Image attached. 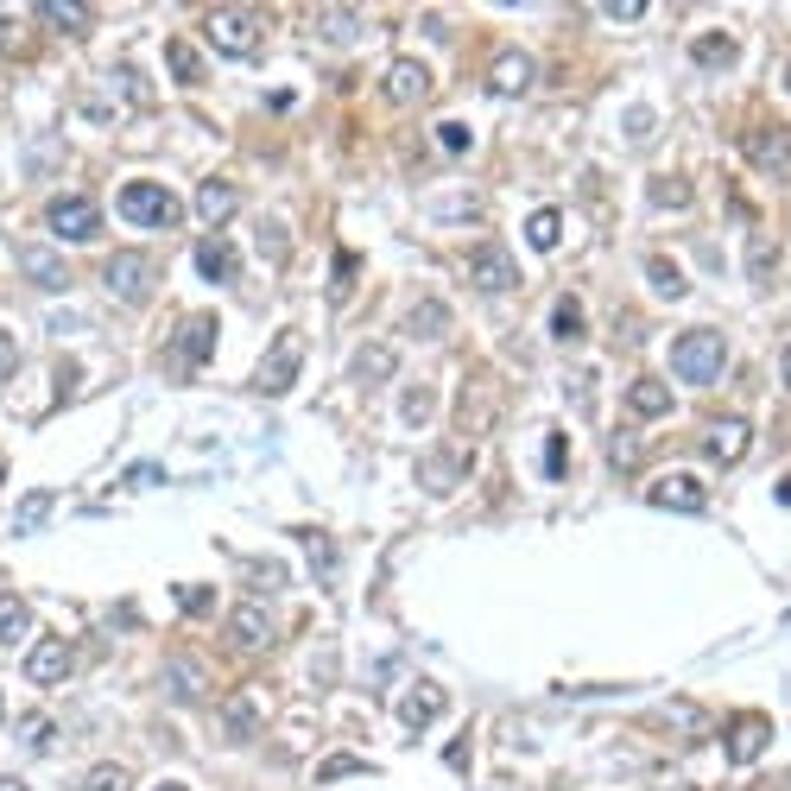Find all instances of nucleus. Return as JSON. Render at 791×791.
<instances>
[{
  "instance_id": "obj_49",
  "label": "nucleus",
  "mask_w": 791,
  "mask_h": 791,
  "mask_svg": "<svg viewBox=\"0 0 791 791\" xmlns=\"http://www.w3.org/2000/svg\"><path fill=\"white\" fill-rule=\"evenodd\" d=\"M254 576H260L254 589H279V583H285V564H273V557H260V564H254Z\"/></svg>"
},
{
  "instance_id": "obj_34",
  "label": "nucleus",
  "mask_w": 791,
  "mask_h": 791,
  "mask_svg": "<svg viewBox=\"0 0 791 791\" xmlns=\"http://www.w3.org/2000/svg\"><path fill=\"white\" fill-rule=\"evenodd\" d=\"M165 64H172V77L178 82H203V58L191 39H165Z\"/></svg>"
},
{
  "instance_id": "obj_18",
  "label": "nucleus",
  "mask_w": 791,
  "mask_h": 791,
  "mask_svg": "<svg viewBox=\"0 0 791 791\" xmlns=\"http://www.w3.org/2000/svg\"><path fill=\"white\" fill-rule=\"evenodd\" d=\"M748 443H753L748 418H710V424H703V450H710L715 462H741V456H748Z\"/></svg>"
},
{
  "instance_id": "obj_48",
  "label": "nucleus",
  "mask_w": 791,
  "mask_h": 791,
  "mask_svg": "<svg viewBox=\"0 0 791 791\" xmlns=\"http://www.w3.org/2000/svg\"><path fill=\"white\" fill-rule=\"evenodd\" d=\"M0 51H26V32H20L13 13H0Z\"/></svg>"
},
{
  "instance_id": "obj_38",
  "label": "nucleus",
  "mask_w": 791,
  "mask_h": 791,
  "mask_svg": "<svg viewBox=\"0 0 791 791\" xmlns=\"http://www.w3.org/2000/svg\"><path fill=\"white\" fill-rule=\"evenodd\" d=\"M82 791H134V779H127V766H89Z\"/></svg>"
},
{
  "instance_id": "obj_20",
  "label": "nucleus",
  "mask_w": 791,
  "mask_h": 791,
  "mask_svg": "<svg viewBox=\"0 0 791 791\" xmlns=\"http://www.w3.org/2000/svg\"><path fill=\"white\" fill-rule=\"evenodd\" d=\"M235 209H241L235 184H222V178H203L197 184V216H203V228H209V235H222V222L235 216Z\"/></svg>"
},
{
  "instance_id": "obj_53",
  "label": "nucleus",
  "mask_w": 791,
  "mask_h": 791,
  "mask_svg": "<svg viewBox=\"0 0 791 791\" xmlns=\"http://www.w3.org/2000/svg\"><path fill=\"white\" fill-rule=\"evenodd\" d=\"M779 374H785V387H791V342H785V355H779Z\"/></svg>"
},
{
  "instance_id": "obj_8",
  "label": "nucleus",
  "mask_w": 791,
  "mask_h": 791,
  "mask_svg": "<svg viewBox=\"0 0 791 791\" xmlns=\"http://www.w3.org/2000/svg\"><path fill=\"white\" fill-rule=\"evenodd\" d=\"M216 330H222V316H184L178 323V342H172V368H178V374H197L203 361L216 355Z\"/></svg>"
},
{
  "instance_id": "obj_47",
  "label": "nucleus",
  "mask_w": 791,
  "mask_h": 791,
  "mask_svg": "<svg viewBox=\"0 0 791 791\" xmlns=\"http://www.w3.org/2000/svg\"><path fill=\"white\" fill-rule=\"evenodd\" d=\"M51 734H58V729H51L45 715H32V722H26V748H32V753H45V748H51Z\"/></svg>"
},
{
  "instance_id": "obj_11",
  "label": "nucleus",
  "mask_w": 791,
  "mask_h": 791,
  "mask_svg": "<svg viewBox=\"0 0 791 791\" xmlns=\"http://www.w3.org/2000/svg\"><path fill=\"white\" fill-rule=\"evenodd\" d=\"M462 475H469V450H456V443H437V450L418 456V481H424V495H450Z\"/></svg>"
},
{
  "instance_id": "obj_51",
  "label": "nucleus",
  "mask_w": 791,
  "mask_h": 791,
  "mask_svg": "<svg viewBox=\"0 0 791 791\" xmlns=\"http://www.w3.org/2000/svg\"><path fill=\"white\" fill-rule=\"evenodd\" d=\"M614 462H621V469H633V462H639V443H633V437H614Z\"/></svg>"
},
{
  "instance_id": "obj_23",
  "label": "nucleus",
  "mask_w": 791,
  "mask_h": 791,
  "mask_svg": "<svg viewBox=\"0 0 791 791\" xmlns=\"http://www.w3.org/2000/svg\"><path fill=\"white\" fill-rule=\"evenodd\" d=\"M627 412L633 418H672V387H665L658 374L633 380V387H627Z\"/></svg>"
},
{
  "instance_id": "obj_21",
  "label": "nucleus",
  "mask_w": 791,
  "mask_h": 791,
  "mask_svg": "<svg viewBox=\"0 0 791 791\" xmlns=\"http://www.w3.org/2000/svg\"><path fill=\"white\" fill-rule=\"evenodd\" d=\"M495 406H500V387L488 374H475L469 380V399H462V418H456V424H462V431H488V424H495Z\"/></svg>"
},
{
  "instance_id": "obj_14",
  "label": "nucleus",
  "mask_w": 791,
  "mask_h": 791,
  "mask_svg": "<svg viewBox=\"0 0 791 791\" xmlns=\"http://www.w3.org/2000/svg\"><path fill=\"white\" fill-rule=\"evenodd\" d=\"M431 70H424V64L418 58H393L387 64V96L399 101V108H424V101H431Z\"/></svg>"
},
{
  "instance_id": "obj_13",
  "label": "nucleus",
  "mask_w": 791,
  "mask_h": 791,
  "mask_svg": "<svg viewBox=\"0 0 791 791\" xmlns=\"http://www.w3.org/2000/svg\"><path fill=\"white\" fill-rule=\"evenodd\" d=\"M443 710H450V691H443V684H406V696H399V729L406 734L431 729Z\"/></svg>"
},
{
  "instance_id": "obj_36",
  "label": "nucleus",
  "mask_w": 791,
  "mask_h": 791,
  "mask_svg": "<svg viewBox=\"0 0 791 791\" xmlns=\"http://www.w3.org/2000/svg\"><path fill=\"white\" fill-rule=\"evenodd\" d=\"M551 336L557 342H583V336H589V330H583V304H576V297H557V304H551Z\"/></svg>"
},
{
  "instance_id": "obj_32",
  "label": "nucleus",
  "mask_w": 791,
  "mask_h": 791,
  "mask_svg": "<svg viewBox=\"0 0 791 791\" xmlns=\"http://www.w3.org/2000/svg\"><path fill=\"white\" fill-rule=\"evenodd\" d=\"M165 691L178 696V703H197V696H203V672L191 665V658H172V665H165Z\"/></svg>"
},
{
  "instance_id": "obj_9",
  "label": "nucleus",
  "mask_w": 791,
  "mask_h": 791,
  "mask_svg": "<svg viewBox=\"0 0 791 791\" xmlns=\"http://www.w3.org/2000/svg\"><path fill=\"white\" fill-rule=\"evenodd\" d=\"M646 500L653 507H665V514H703L710 507V481H696V475H658L653 488H646Z\"/></svg>"
},
{
  "instance_id": "obj_46",
  "label": "nucleus",
  "mask_w": 791,
  "mask_h": 791,
  "mask_svg": "<svg viewBox=\"0 0 791 791\" xmlns=\"http://www.w3.org/2000/svg\"><path fill=\"white\" fill-rule=\"evenodd\" d=\"M602 20H646V0H608Z\"/></svg>"
},
{
  "instance_id": "obj_2",
  "label": "nucleus",
  "mask_w": 791,
  "mask_h": 791,
  "mask_svg": "<svg viewBox=\"0 0 791 791\" xmlns=\"http://www.w3.org/2000/svg\"><path fill=\"white\" fill-rule=\"evenodd\" d=\"M297 380H304V330H279L273 349H266V355H260V368H254V393L285 399Z\"/></svg>"
},
{
  "instance_id": "obj_39",
  "label": "nucleus",
  "mask_w": 791,
  "mask_h": 791,
  "mask_svg": "<svg viewBox=\"0 0 791 791\" xmlns=\"http://www.w3.org/2000/svg\"><path fill=\"white\" fill-rule=\"evenodd\" d=\"M355 273H361V260L349 254V247H336V279H330V304H342V297H349V285H355Z\"/></svg>"
},
{
  "instance_id": "obj_19",
  "label": "nucleus",
  "mask_w": 791,
  "mask_h": 791,
  "mask_svg": "<svg viewBox=\"0 0 791 791\" xmlns=\"http://www.w3.org/2000/svg\"><path fill=\"white\" fill-rule=\"evenodd\" d=\"M20 273L32 279L39 292H70V266H64L45 241H26V247H20Z\"/></svg>"
},
{
  "instance_id": "obj_54",
  "label": "nucleus",
  "mask_w": 791,
  "mask_h": 791,
  "mask_svg": "<svg viewBox=\"0 0 791 791\" xmlns=\"http://www.w3.org/2000/svg\"><path fill=\"white\" fill-rule=\"evenodd\" d=\"M153 791H191V785H178V779H165V785H153Z\"/></svg>"
},
{
  "instance_id": "obj_4",
  "label": "nucleus",
  "mask_w": 791,
  "mask_h": 791,
  "mask_svg": "<svg viewBox=\"0 0 791 791\" xmlns=\"http://www.w3.org/2000/svg\"><path fill=\"white\" fill-rule=\"evenodd\" d=\"M203 39L216 45L222 58H254L260 45H266V20H260V13H241V7H216V13L203 20Z\"/></svg>"
},
{
  "instance_id": "obj_35",
  "label": "nucleus",
  "mask_w": 791,
  "mask_h": 791,
  "mask_svg": "<svg viewBox=\"0 0 791 791\" xmlns=\"http://www.w3.org/2000/svg\"><path fill=\"white\" fill-rule=\"evenodd\" d=\"M26 627H32V614H26L20 595H0V646H20Z\"/></svg>"
},
{
  "instance_id": "obj_55",
  "label": "nucleus",
  "mask_w": 791,
  "mask_h": 791,
  "mask_svg": "<svg viewBox=\"0 0 791 791\" xmlns=\"http://www.w3.org/2000/svg\"><path fill=\"white\" fill-rule=\"evenodd\" d=\"M658 791H703V785H684V779H677V785H658Z\"/></svg>"
},
{
  "instance_id": "obj_5",
  "label": "nucleus",
  "mask_w": 791,
  "mask_h": 791,
  "mask_svg": "<svg viewBox=\"0 0 791 791\" xmlns=\"http://www.w3.org/2000/svg\"><path fill=\"white\" fill-rule=\"evenodd\" d=\"M101 285L120 297V304H146L158 292V266L153 254H139V247H120V254L101 260Z\"/></svg>"
},
{
  "instance_id": "obj_44",
  "label": "nucleus",
  "mask_w": 791,
  "mask_h": 791,
  "mask_svg": "<svg viewBox=\"0 0 791 791\" xmlns=\"http://www.w3.org/2000/svg\"><path fill=\"white\" fill-rule=\"evenodd\" d=\"M178 608L184 614H209V608H216V589H209V583H203V589H197V583H178Z\"/></svg>"
},
{
  "instance_id": "obj_56",
  "label": "nucleus",
  "mask_w": 791,
  "mask_h": 791,
  "mask_svg": "<svg viewBox=\"0 0 791 791\" xmlns=\"http://www.w3.org/2000/svg\"><path fill=\"white\" fill-rule=\"evenodd\" d=\"M0 715H7V696H0Z\"/></svg>"
},
{
  "instance_id": "obj_52",
  "label": "nucleus",
  "mask_w": 791,
  "mask_h": 791,
  "mask_svg": "<svg viewBox=\"0 0 791 791\" xmlns=\"http://www.w3.org/2000/svg\"><path fill=\"white\" fill-rule=\"evenodd\" d=\"M0 791H26V779H13V772H0Z\"/></svg>"
},
{
  "instance_id": "obj_40",
  "label": "nucleus",
  "mask_w": 791,
  "mask_h": 791,
  "mask_svg": "<svg viewBox=\"0 0 791 791\" xmlns=\"http://www.w3.org/2000/svg\"><path fill=\"white\" fill-rule=\"evenodd\" d=\"M297 538H304V551H311V564H316V570H323V576L336 570V545H330V538L316 533V526H304V533H297Z\"/></svg>"
},
{
  "instance_id": "obj_41",
  "label": "nucleus",
  "mask_w": 791,
  "mask_h": 791,
  "mask_svg": "<svg viewBox=\"0 0 791 791\" xmlns=\"http://www.w3.org/2000/svg\"><path fill=\"white\" fill-rule=\"evenodd\" d=\"M349 772H374L368 760H355V753H336V760H323L316 766V785H336V779H349Z\"/></svg>"
},
{
  "instance_id": "obj_26",
  "label": "nucleus",
  "mask_w": 791,
  "mask_h": 791,
  "mask_svg": "<svg viewBox=\"0 0 791 791\" xmlns=\"http://www.w3.org/2000/svg\"><path fill=\"white\" fill-rule=\"evenodd\" d=\"M406 330H412L418 342H437L443 330H450V311H443L437 297H418L412 311H406Z\"/></svg>"
},
{
  "instance_id": "obj_57",
  "label": "nucleus",
  "mask_w": 791,
  "mask_h": 791,
  "mask_svg": "<svg viewBox=\"0 0 791 791\" xmlns=\"http://www.w3.org/2000/svg\"><path fill=\"white\" fill-rule=\"evenodd\" d=\"M785 89H791V70H785Z\"/></svg>"
},
{
  "instance_id": "obj_37",
  "label": "nucleus",
  "mask_w": 791,
  "mask_h": 791,
  "mask_svg": "<svg viewBox=\"0 0 791 791\" xmlns=\"http://www.w3.org/2000/svg\"><path fill=\"white\" fill-rule=\"evenodd\" d=\"M526 241H533L538 254H551L557 241H564V216H557V209H533V222H526Z\"/></svg>"
},
{
  "instance_id": "obj_28",
  "label": "nucleus",
  "mask_w": 791,
  "mask_h": 791,
  "mask_svg": "<svg viewBox=\"0 0 791 791\" xmlns=\"http://www.w3.org/2000/svg\"><path fill=\"white\" fill-rule=\"evenodd\" d=\"M51 514H58V495H51V488H32V495L20 500V514H13V533H20V538H26V533H39Z\"/></svg>"
},
{
  "instance_id": "obj_42",
  "label": "nucleus",
  "mask_w": 791,
  "mask_h": 791,
  "mask_svg": "<svg viewBox=\"0 0 791 791\" xmlns=\"http://www.w3.org/2000/svg\"><path fill=\"white\" fill-rule=\"evenodd\" d=\"M564 469H570V437L551 431V443H545V475H551V481H564Z\"/></svg>"
},
{
  "instance_id": "obj_22",
  "label": "nucleus",
  "mask_w": 791,
  "mask_h": 791,
  "mask_svg": "<svg viewBox=\"0 0 791 791\" xmlns=\"http://www.w3.org/2000/svg\"><path fill=\"white\" fill-rule=\"evenodd\" d=\"M488 89H495V96H526V89H533V58H526V51H500L495 70H488Z\"/></svg>"
},
{
  "instance_id": "obj_7",
  "label": "nucleus",
  "mask_w": 791,
  "mask_h": 791,
  "mask_svg": "<svg viewBox=\"0 0 791 791\" xmlns=\"http://www.w3.org/2000/svg\"><path fill=\"white\" fill-rule=\"evenodd\" d=\"M45 228H51L58 241H96L101 235L96 197H51L45 203Z\"/></svg>"
},
{
  "instance_id": "obj_6",
  "label": "nucleus",
  "mask_w": 791,
  "mask_h": 791,
  "mask_svg": "<svg viewBox=\"0 0 791 791\" xmlns=\"http://www.w3.org/2000/svg\"><path fill=\"white\" fill-rule=\"evenodd\" d=\"M741 153H748V165L760 172V178H791V127H779V120L748 127Z\"/></svg>"
},
{
  "instance_id": "obj_43",
  "label": "nucleus",
  "mask_w": 791,
  "mask_h": 791,
  "mask_svg": "<svg viewBox=\"0 0 791 791\" xmlns=\"http://www.w3.org/2000/svg\"><path fill=\"white\" fill-rule=\"evenodd\" d=\"M431 406H437L431 387H412V393H406V406H399V418H406V424H424V418H431Z\"/></svg>"
},
{
  "instance_id": "obj_50",
  "label": "nucleus",
  "mask_w": 791,
  "mask_h": 791,
  "mask_svg": "<svg viewBox=\"0 0 791 791\" xmlns=\"http://www.w3.org/2000/svg\"><path fill=\"white\" fill-rule=\"evenodd\" d=\"M13 368H20V342H13L7 330H0V380L13 374Z\"/></svg>"
},
{
  "instance_id": "obj_16",
  "label": "nucleus",
  "mask_w": 791,
  "mask_h": 791,
  "mask_svg": "<svg viewBox=\"0 0 791 791\" xmlns=\"http://www.w3.org/2000/svg\"><path fill=\"white\" fill-rule=\"evenodd\" d=\"M228 646H235V653H266V646H273V614L254 608V602H241V608L228 614Z\"/></svg>"
},
{
  "instance_id": "obj_12",
  "label": "nucleus",
  "mask_w": 791,
  "mask_h": 791,
  "mask_svg": "<svg viewBox=\"0 0 791 791\" xmlns=\"http://www.w3.org/2000/svg\"><path fill=\"white\" fill-rule=\"evenodd\" d=\"M70 665H77V646H70V639H58V633H51V639H39V646L26 653V677H32V684H45V691H51V684H64V677H70Z\"/></svg>"
},
{
  "instance_id": "obj_1",
  "label": "nucleus",
  "mask_w": 791,
  "mask_h": 791,
  "mask_svg": "<svg viewBox=\"0 0 791 791\" xmlns=\"http://www.w3.org/2000/svg\"><path fill=\"white\" fill-rule=\"evenodd\" d=\"M729 368V342L722 330H677L672 336V374L691 380V387H715Z\"/></svg>"
},
{
  "instance_id": "obj_25",
  "label": "nucleus",
  "mask_w": 791,
  "mask_h": 791,
  "mask_svg": "<svg viewBox=\"0 0 791 791\" xmlns=\"http://www.w3.org/2000/svg\"><path fill=\"white\" fill-rule=\"evenodd\" d=\"M222 729H228V741H254V734H260V703H254V691H235L228 703H222Z\"/></svg>"
},
{
  "instance_id": "obj_29",
  "label": "nucleus",
  "mask_w": 791,
  "mask_h": 791,
  "mask_svg": "<svg viewBox=\"0 0 791 791\" xmlns=\"http://www.w3.org/2000/svg\"><path fill=\"white\" fill-rule=\"evenodd\" d=\"M646 279H653V292H658V297H672V304H677V297H691V279L677 273V260H665V254L646 260Z\"/></svg>"
},
{
  "instance_id": "obj_27",
  "label": "nucleus",
  "mask_w": 791,
  "mask_h": 791,
  "mask_svg": "<svg viewBox=\"0 0 791 791\" xmlns=\"http://www.w3.org/2000/svg\"><path fill=\"white\" fill-rule=\"evenodd\" d=\"M691 58L703 64V70H729V64L741 58V45H734L729 32H703V39L691 45Z\"/></svg>"
},
{
  "instance_id": "obj_33",
  "label": "nucleus",
  "mask_w": 791,
  "mask_h": 791,
  "mask_svg": "<svg viewBox=\"0 0 791 791\" xmlns=\"http://www.w3.org/2000/svg\"><path fill=\"white\" fill-rule=\"evenodd\" d=\"M39 20L58 26V32H89V7H77V0H45Z\"/></svg>"
},
{
  "instance_id": "obj_15",
  "label": "nucleus",
  "mask_w": 791,
  "mask_h": 791,
  "mask_svg": "<svg viewBox=\"0 0 791 791\" xmlns=\"http://www.w3.org/2000/svg\"><path fill=\"white\" fill-rule=\"evenodd\" d=\"M766 741H772V722H766V715H753V710H741L729 722V741H722V748H729L734 766H753V760L766 753Z\"/></svg>"
},
{
  "instance_id": "obj_45",
  "label": "nucleus",
  "mask_w": 791,
  "mask_h": 791,
  "mask_svg": "<svg viewBox=\"0 0 791 791\" xmlns=\"http://www.w3.org/2000/svg\"><path fill=\"white\" fill-rule=\"evenodd\" d=\"M437 139H443V153H469V127H462V120H443Z\"/></svg>"
},
{
  "instance_id": "obj_24",
  "label": "nucleus",
  "mask_w": 791,
  "mask_h": 791,
  "mask_svg": "<svg viewBox=\"0 0 791 791\" xmlns=\"http://www.w3.org/2000/svg\"><path fill=\"white\" fill-rule=\"evenodd\" d=\"M399 355L387 349V342H368V349H355V361H349V374L361 380V387H380V380H393Z\"/></svg>"
},
{
  "instance_id": "obj_3",
  "label": "nucleus",
  "mask_w": 791,
  "mask_h": 791,
  "mask_svg": "<svg viewBox=\"0 0 791 791\" xmlns=\"http://www.w3.org/2000/svg\"><path fill=\"white\" fill-rule=\"evenodd\" d=\"M120 222H134V228H178V197L165 191V184H146V178H127L120 184V197H115Z\"/></svg>"
},
{
  "instance_id": "obj_30",
  "label": "nucleus",
  "mask_w": 791,
  "mask_h": 791,
  "mask_svg": "<svg viewBox=\"0 0 791 791\" xmlns=\"http://www.w3.org/2000/svg\"><path fill=\"white\" fill-rule=\"evenodd\" d=\"M646 197H653V209H691L696 184L691 178H653V184H646Z\"/></svg>"
},
{
  "instance_id": "obj_17",
  "label": "nucleus",
  "mask_w": 791,
  "mask_h": 791,
  "mask_svg": "<svg viewBox=\"0 0 791 791\" xmlns=\"http://www.w3.org/2000/svg\"><path fill=\"white\" fill-rule=\"evenodd\" d=\"M191 260H197V273L209 279V285H235L241 279V254H235V241L228 235H203Z\"/></svg>"
},
{
  "instance_id": "obj_10",
  "label": "nucleus",
  "mask_w": 791,
  "mask_h": 791,
  "mask_svg": "<svg viewBox=\"0 0 791 791\" xmlns=\"http://www.w3.org/2000/svg\"><path fill=\"white\" fill-rule=\"evenodd\" d=\"M469 279L481 285V292H514L519 266H514V254H507L500 241H481V247H469Z\"/></svg>"
},
{
  "instance_id": "obj_31",
  "label": "nucleus",
  "mask_w": 791,
  "mask_h": 791,
  "mask_svg": "<svg viewBox=\"0 0 791 791\" xmlns=\"http://www.w3.org/2000/svg\"><path fill=\"white\" fill-rule=\"evenodd\" d=\"M108 89H115L134 115H146V108H153V89H146V82H139V70H127V64H120V70H108Z\"/></svg>"
}]
</instances>
